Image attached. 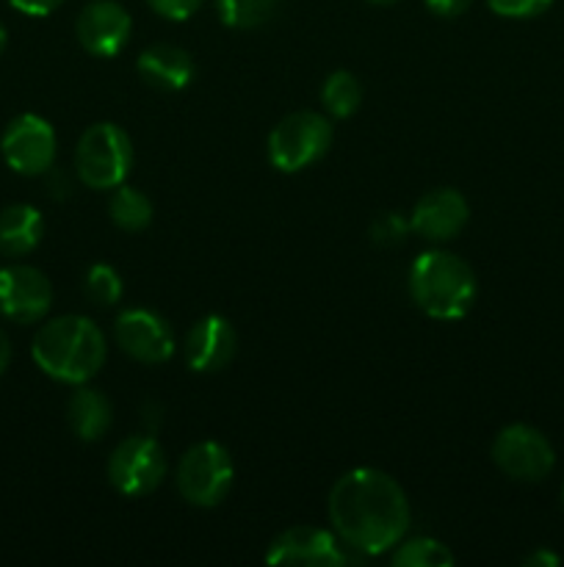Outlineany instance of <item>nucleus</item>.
<instances>
[{"instance_id": "1", "label": "nucleus", "mask_w": 564, "mask_h": 567, "mask_svg": "<svg viewBox=\"0 0 564 567\" xmlns=\"http://www.w3.org/2000/svg\"><path fill=\"white\" fill-rule=\"evenodd\" d=\"M332 532L348 551L379 557L407 537L409 502L404 487L379 468H354L332 485L326 498Z\"/></svg>"}, {"instance_id": "2", "label": "nucleus", "mask_w": 564, "mask_h": 567, "mask_svg": "<svg viewBox=\"0 0 564 567\" xmlns=\"http://www.w3.org/2000/svg\"><path fill=\"white\" fill-rule=\"evenodd\" d=\"M31 358L39 371L66 385L94 380L108 358L105 336L86 316H59L39 327L31 343Z\"/></svg>"}, {"instance_id": "3", "label": "nucleus", "mask_w": 564, "mask_h": 567, "mask_svg": "<svg viewBox=\"0 0 564 567\" xmlns=\"http://www.w3.org/2000/svg\"><path fill=\"white\" fill-rule=\"evenodd\" d=\"M409 293L429 319L457 321L473 308L479 282L468 260L448 249H429L409 269Z\"/></svg>"}, {"instance_id": "4", "label": "nucleus", "mask_w": 564, "mask_h": 567, "mask_svg": "<svg viewBox=\"0 0 564 567\" xmlns=\"http://www.w3.org/2000/svg\"><path fill=\"white\" fill-rule=\"evenodd\" d=\"M133 169V142L114 122L86 127L75 147V175L92 192H114Z\"/></svg>"}, {"instance_id": "5", "label": "nucleus", "mask_w": 564, "mask_h": 567, "mask_svg": "<svg viewBox=\"0 0 564 567\" xmlns=\"http://www.w3.org/2000/svg\"><path fill=\"white\" fill-rule=\"evenodd\" d=\"M332 122L318 111H293L269 133V161L274 169L293 175L318 164L332 147Z\"/></svg>"}, {"instance_id": "6", "label": "nucleus", "mask_w": 564, "mask_h": 567, "mask_svg": "<svg viewBox=\"0 0 564 567\" xmlns=\"http://www.w3.org/2000/svg\"><path fill=\"white\" fill-rule=\"evenodd\" d=\"M175 480L182 502L199 509H213L230 496L236 465L221 443L202 441L182 454Z\"/></svg>"}, {"instance_id": "7", "label": "nucleus", "mask_w": 564, "mask_h": 567, "mask_svg": "<svg viewBox=\"0 0 564 567\" xmlns=\"http://www.w3.org/2000/svg\"><path fill=\"white\" fill-rule=\"evenodd\" d=\"M166 452L155 437L133 435L116 443L108 457V482L119 496L142 498L149 496L166 480Z\"/></svg>"}, {"instance_id": "8", "label": "nucleus", "mask_w": 564, "mask_h": 567, "mask_svg": "<svg viewBox=\"0 0 564 567\" xmlns=\"http://www.w3.org/2000/svg\"><path fill=\"white\" fill-rule=\"evenodd\" d=\"M492 463L514 482H542L556 465L551 441L531 424H509L492 441Z\"/></svg>"}, {"instance_id": "9", "label": "nucleus", "mask_w": 564, "mask_h": 567, "mask_svg": "<svg viewBox=\"0 0 564 567\" xmlns=\"http://www.w3.org/2000/svg\"><path fill=\"white\" fill-rule=\"evenodd\" d=\"M0 153H3L9 169H14L17 175H44V172L53 169L55 153H59L53 125L36 114L14 116L0 136Z\"/></svg>"}, {"instance_id": "10", "label": "nucleus", "mask_w": 564, "mask_h": 567, "mask_svg": "<svg viewBox=\"0 0 564 567\" xmlns=\"http://www.w3.org/2000/svg\"><path fill=\"white\" fill-rule=\"evenodd\" d=\"M53 308V286L36 266H0V313L17 324H36Z\"/></svg>"}, {"instance_id": "11", "label": "nucleus", "mask_w": 564, "mask_h": 567, "mask_svg": "<svg viewBox=\"0 0 564 567\" xmlns=\"http://www.w3.org/2000/svg\"><path fill=\"white\" fill-rule=\"evenodd\" d=\"M269 565H302V567H341L348 563L343 543L335 532L318 526H291L271 540L265 548Z\"/></svg>"}, {"instance_id": "12", "label": "nucleus", "mask_w": 564, "mask_h": 567, "mask_svg": "<svg viewBox=\"0 0 564 567\" xmlns=\"http://www.w3.org/2000/svg\"><path fill=\"white\" fill-rule=\"evenodd\" d=\"M114 338L122 352L144 365H160L175 354L171 327L153 310L130 308L119 313L114 324Z\"/></svg>"}, {"instance_id": "13", "label": "nucleus", "mask_w": 564, "mask_h": 567, "mask_svg": "<svg viewBox=\"0 0 564 567\" xmlns=\"http://www.w3.org/2000/svg\"><path fill=\"white\" fill-rule=\"evenodd\" d=\"M133 20L116 0H94L77 14L75 37L86 53L97 59H114L130 42Z\"/></svg>"}, {"instance_id": "14", "label": "nucleus", "mask_w": 564, "mask_h": 567, "mask_svg": "<svg viewBox=\"0 0 564 567\" xmlns=\"http://www.w3.org/2000/svg\"><path fill=\"white\" fill-rule=\"evenodd\" d=\"M182 354H186V363L191 371L216 374L236 360L238 336L224 316H205L188 330Z\"/></svg>"}, {"instance_id": "15", "label": "nucleus", "mask_w": 564, "mask_h": 567, "mask_svg": "<svg viewBox=\"0 0 564 567\" xmlns=\"http://www.w3.org/2000/svg\"><path fill=\"white\" fill-rule=\"evenodd\" d=\"M470 219V205L457 188H435L415 203L409 227L426 241H451L464 230Z\"/></svg>"}, {"instance_id": "16", "label": "nucleus", "mask_w": 564, "mask_h": 567, "mask_svg": "<svg viewBox=\"0 0 564 567\" xmlns=\"http://www.w3.org/2000/svg\"><path fill=\"white\" fill-rule=\"evenodd\" d=\"M138 75L147 86L160 89V92H180L197 75L191 53L177 44H153L138 55L136 64Z\"/></svg>"}, {"instance_id": "17", "label": "nucleus", "mask_w": 564, "mask_h": 567, "mask_svg": "<svg viewBox=\"0 0 564 567\" xmlns=\"http://www.w3.org/2000/svg\"><path fill=\"white\" fill-rule=\"evenodd\" d=\"M66 424H70L72 435L83 443H97L105 432L114 424V408L111 399L97 388H88L86 382L77 385L66 402Z\"/></svg>"}, {"instance_id": "18", "label": "nucleus", "mask_w": 564, "mask_h": 567, "mask_svg": "<svg viewBox=\"0 0 564 567\" xmlns=\"http://www.w3.org/2000/svg\"><path fill=\"white\" fill-rule=\"evenodd\" d=\"M44 219L39 208L28 203H14L0 210V252L11 258L33 252L42 244Z\"/></svg>"}, {"instance_id": "19", "label": "nucleus", "mask_w": 564, "mask_h": 567, "mask_svg": "<svg viewBox=\"0 0 564 567\" xmlns=\"http://www.w3.org/2000/svg\"><path fill=\"white\" fill-rule=\"evenodd\" d=\"M111 221L125 233H142L153 225V203L133 186H116L108 203Z\"/></svg>"}, {"instance_id": "20", "label": "nucleus", "mask_w": 564, "mask_h": 567, "mask_svg": "<svg viewBox=\"0 0 564 567\" xmlns=\"http://www.w3.org/2000/svg\"><path fill=\"white\" fill-rule=\"evenodd\" d=\"M359 103H363V86H359L357 75H352L348 70L332 72L321 86V105L335 120H348L357 114Z\"/></svg>"}, {"instance_id": "21", "label": "nucleus", "mask_w": 564, "mask_h": 567, "mask_svg": "<svg viewBox=\"0 0 564 567\" xmlns=\"http://www.w3.org/2000/svg\"><path fill=\"white\" fill-rule=\"evenodd\" d=\"M393 567H451L453 551L435 537H409L390 554Z\"/></svg>"}, {"instance_id": "22", "label": "nucleus", "mask_w": 564, "mask_h": 567, "mask_svg": "<svg viewBox=\"0 0 564 567\" xmlns=\"http://www.w3.org/2000/svg\"><path fill=\"white\" fill-rule=\"evenodd\" d=\"M276 3L280 0H216V9H219L221 22L227 28L247 31V28H258L269 22L271 14L276 11Z\"/></svg>"}, {"instance_id": "23", "label": "nucleus", "mask_w": 564, "mask_h": 567, "mask_svg": "<svg viewBox=\"0 0 564 567\" xmlns=\"http://www.w3.org/2000/svg\"><path fill=\"white\" fill-rule=\"evenodd\" d=\"M83 291H86L88 302L97 305V308H114L122 299V293H125V286H122V277L114 266L94 264L92 269L86 271Z\"/></svg>"}, {"instance_id": "24", "label": "nucleus", "mask_w": 564, "mask_h": 567, "mask_svg": "<svg viewBox=\"0 0 564 567\" xmlns=\"http://www.w3.org/2000/svg\"><path fill=\"white\" fill-rule=\"evenodd\" d=\"M409 230H412L409 219H404L401 214H382L370 221V241L382 249H393L407 241Z\"/></svg>"}, {"instance_id": "25", "label": "nucleus", "mask_w": 564, "mask_h": 567, "mask_svg": "<svg viewBox=\"0 0 564 567\" xmlns=\"http://www.w3.org/2000/svg\"><path fill=\"white\" fill-rule=\"evenodd\" d=\"M551 3L553 0H487V6L506 20H531L551 9Z\"/></svg>"}, {"instance_id": "26", "label": "nucleus", "mask_w": 564, "mask_h": 567, "mask_svg": "<svg viewBox=\"0 0 564 567\" xmlns=\"http://www.w3.org/2000/svg\"><path fill=\"white\" fill-rule=\"evenodd\" d=\"M147 3L149 9H153L158 17H164V20L182 22L188 20V17L197 14L202 0H147Z\"/></svg>"}, {"instance_id": "27", "label": "nucleus", "mask_w": 564, "mask_h": 567, "mask_svg": "<svg viewBox=\"0 0 564 567\" xmlns=\"http://www.w3.org/2000/svg\"><path fill=\"white\" fill-rule=\"evenodd\" d=\"M9 3L25 17H48L53 14L64 0H9Z\"/></svg>"}, {"instance_id": "28", "label": "nucleus", "mask_w": 564, "mask_h": 567, "mask_svg": "<svg viewBox=\"0 0 564 567\" xmlns=\"http://www.w3.org/2000/svg\"><path fill=\"white\" fill-rule=\"evenodd\" d=\"M424 3H426V9L431 11V14L451 20V17L464 14V11L470 9V3H473V0H424Z\"/></svg>"}, {"instance_id": "29", "label": "nucleus", "mask_w": 564, "mask_h": 567, "mask_svg": "<svg viewBox=\"0 0 564 567\" xmlns=\"http://www.w3.org/2000/svg\"><path fill=\"white\" fill-rule=\"evenodd\" d=\"M523 565L525 567H556V565H562V557L553 551H547V548H540V551L529 554V557L523 559Z\"/></svg>"}, {"instance_id": "30", "label": "nucleus", "mask_w": 564, "mask_h": 567, "mask_svg": "<svg viewBox=\"0 0 564 567\" xmlns=\"http://www.w3.org/2000/svg\"><path fill=\"white\" fill-rule=\"evenodd\" d=\"M9 363H11V341H9V336H6L3 327H0V377L6 374Z\"/></svg>"}, {"instance_id": "31", "label": "nucleus", "mask_w": 564, "mask_h": 567, "mask_svg": "<svg viewBox=\"0 0 564 567\" xmlns=\"http://www.w3.org/2000/svg\"><path fill=\"white\" fill-rule=\"evenodd\" d=\"M6 44H9V33H6V28L0 25V53L6 50Z\"/></svg>"}, {"instance_id": "32", "label": "nucleus", "mask_w": 564, "mask_h": 567, "mask_svg": "<svg viewBox=\"0 0 564 567\" xmlns=\"http://www.w3.org/2000/svg\"><path fill=\"white\" fill-rule=\"evenodd\" d=\"M368 3H374V6H393V3H398V0H368Z\"/></svg>"}, {"instance_id": "33", "label": "nucleus", "mask_w": 564, "mask_h": 567, "mask_svg": "<svg viewBox=\"0 0 564 567\" xmlns=\"http://www.w3.org/2000/svg\"><path fill=\"white\" fill-rule=\"evenodd\" d=\"M562 507H564V482H562Z\"/></svg>"}, {"instance_id": "34", "label": "nucleus", "mask_w": 564, "mask_h": 567, "mask_svg": "<svg viewBox=\"0 0 564 567\" xmlns=\"http://www.w3.org/2000/svg\"><path fill=\"white\" fill-rule=\"evenodd\" d=\"M0 255H3V252H0Z\"/></svg>"}]
</instances>
